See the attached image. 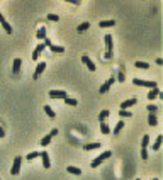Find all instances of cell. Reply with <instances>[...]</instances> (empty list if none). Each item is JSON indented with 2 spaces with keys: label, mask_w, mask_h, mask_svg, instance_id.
<instances>
[{
  "label": "cell",
  "mask_w": 163,
  "mask_h": 180,
  "mask_svg": "<svg viewBox=\"0 0 163 180\" xmlns=\"http://www.w3.org/2000/svg\"><path fill=\"white\" fill-rule=\"evenodd\" d=\"M104 41H105V48H107V51H105V60H109V58H112V36L105 34L104 36Z\"/></svg>",
  "instance_id": "1"
},
{
  "label": "cell",
  "mask_w": 163,
  "mask_h": 180,
  "mask_svg": "<svg viewBox=\"0 0 163 180\" xmlns=\"http://www.w3.org/2000/svg\"><path fill=\"white\" fill-rule=\"evenodd\" d=\"M110 155H112V153L110 151H104L100 155V156H97V158L95 160H92V163H90V166H92V168H97V166L100 165L102 161H104V160H107V158H110Z\"/></svg>",
  "instance_id": "2"
},
{
  "label": "cell",
  "mask_w": 163,
  "mask_h": 180,
  "mask_svg": "<svg viewBox=\"0 0 163 180\" xmlns=\"http://www.w3.org/2000/svg\"><path fill=\"white\" fill-rule=\"evenodd\" d=\"M134 85H139V87H148V89H156V82L153 80H141V78H134L133 80Z\"/></svg>",
  "instance_id": "3"
},
{
  "label": "cell",
  "mask_w": 163,
  "mask_h": 180,
  "mask_svg": "<svg viewBox=\"0 0 163 180\" xmlns=\"http://www.w3.org/2000/svg\"><path fill=\"white\" fill-rule=\"evenodd\" d=\"M20 163H22V158H20V156H15V160H14V165H12V168H10V175H19V172H20Z\"/></svg>",
  "instance_id": "4"
},
{
  "label": "cell",
  "mask_w": 163,
  "mask_h": 180,
  "mask_svg": "<svg viewBox=\"0 0 163 180\" xmlns=\"http://www.w3.org/2000/svg\"><path fill=\"white\" fill-rule=\"evenodd\" d=\"M56 134H58V129H53V131L49 132V134H46L44 138L41 139V146H48L49 143H51V139H53Z\"/></svg>",
  "instance_id": "5"
},
{
  "label": "cell",
  "mask_w": 163,
  "mask_h": 180,
  "mask_svg": "<svg viewBox=\"0 0 163 180\" xmlns=\"http://www.w3.org/2000/svg\"><path fill=\"white\" fill-rule=\"evenodd\" d=\"M44 70H46V63H44V61L38 63V65H36V71H34V75H32L34 80H38V78L43 75V71H44Z\"/></svg>",
  "instance_id": "6"
},
{
  "label": "cell",
  "mask_w": 163,
  "mask_h": 180,
  "mask_svg": "<svg viewBox=\"0 0 163 180\" xmlns=\"http://www.w3.org/2000/svg\"><path fill=\"white\" fill-rule=\"evenodd\" d=\"M49 97L51 99H63V100H65L68 95H66L65 90H51V92H49Z\"/></svg>",
  "instance_id": "7"
},
{
  "label": "cell",
  "mask_w": 163,
  "mask_h": 180,
  "mask_svg": "<svg viewBox=\"0 0 163 180\" xmlns=\"http://www.w3.org/2000/svg\"><path fill=\"white\" fill-rule=\"evenodd\" d=\"M115 82V78H112V76H110V78H109L107 82L104 83V85H102L100 89H99V94H107L109 92V89H110V87H112V83Z\"/></svg>",
  "instance_id": "8"
},
{
  "label": "cell",
  "mask_w": 163,
  "mask_h": 180,
  "mask_svg": "<svg viewBox=\"0 0 163 180\" xmlns=\"http://www.w3.org/2000/svg\"><path fill=\"white\" fill-rule=\"evenodd\" d=\"M44 48H46V44H44V42L38 44V46H36V49H34V53L31 55V58H32V60H38V58L41 56V53L44 51Z\"/></svg>",
  "instance_id": "9"
},
{
  "label": "cell",
  "mask_w": 163,
  "mask_h": 180,
  "mask_svg": "<svg viewBox=\"0 0 163 180\" xmlns=\"http://www.w3.org/2000/svg\"><path fill=\"white\" fill-rule=\"evenodd\" d=\"M82 61H83L85 65H87V68L90 70V71H95V70H97V66H95V63L92 61V60H90L88 56H83V58H82Z\"/></svg>",
  "instance_id": "10"
},
{
  "label": "cell",
  "mask_w": 163,
  "mask_h": 180,
  "mask_svg": "<svg viewBox=\"0 0 163 180\" xmlns=\"http://www.w3.org/2000/svg\"><path fill=\"white\" fill-rule=\"evenodd\" d=\"M39 156L43 158V166H44V168H49V166H51V161H49V155H48L46 151H43V153H39Z\"/></svg>",
  "instance_id": "11"
},
{
  "label": "cell",
  "mask_w": 163,
  "mask_h": 180,
  "mask_svg": "<svg viewBox=\"0 0 163 180\" xmlns=\"http://www.w3.org/2000/svg\"><path fill=\"white\" fill-rule=\"evenodd\" d=\"M0 24L4 26V29H5V32H9V34L12 32V26H10V24H9V22L5 21V17L2 15V12H0Z\"/></svg>",
  "instance_id": "12"
},
{
  "label": "cell",
  "mask_w": 163,
  "mask_h": 180,
  "mask_svg": "<svg viewBox=\"0 0 163 180\" xmlns=\"http://www.w3.org/2000/svg\"><path fill=\"white\" fill-rule=\"evenodd\" d=\"M136 104H138V99H128V100H124L121 104V109L124 111L126 107H131V105H136Z\"/></svg>",
  "instance_id": "13"
},
{
  "label": "cell",
  "mask_w": 163,
  "mask_h": 180,
  "mask_svg": "<svg viewBox=\"0 0 163 180\" xmlns=\"http://www.w3.org/2000/svg\"><path fill=\"white\" fill-rule=\"evenodd\" d=\"M20 65H22V60H20V58H15V60H14V65H12L14 73H19L20 71Z\"/></svg>",
  "instance_id": "14"
},
{
  "label": "cell",
  "mask_w": 163,
  "mask_h": 180,
  "mask_svg": "<svg viewBox=\"0 0 163 180\" xmlns=\"http://www.w3.org/2000/svg\"><path fill=\"white\" fill-rule=\"evenodd\" d=\"M112 26H115V21H100L99 22V27H102V29H105V27H112Z\"/></svg>",
  "instance_id": "15"
},
{
  "label": "cell",
  "mask_w": 163,
  "mask_h": 180,
  "mask_svg": "<svg viewBox=\"0 0 163 180\" xmlns=\"http://www.w3.org/2000/svg\"><path fill=\"white\" fill-rule=\"evenodd\" d=\"M100 143H90V145H85L83 146V150H85V151H92V150H99V148H100Z\"/></svg>",
  "instance_id": "16"
},
{
  "label": "cell",
  "mask_w": 163,
  "mask_h": 180,
  "mask_svg": "<svg viewBox=\"0 0 163 180\" xmlns=\"http://www.w3.org/2000/svg\"><path fill=\"white\" fill-rule=\"evenodd\" d=\"M158 95H160L158 87H156V89H151V90H149V94H148V100H153V99H156Z\"/></svg>",
  "instance_id": "17"
},
{
  "label": "cell",
  "mask_w": 163,
  "mask_h": 180,
  "mask_svg": "<svg viewBox=\"0 0 163 180\" xmlns=\"http://www.w3.org/2000/svg\"><path fill=\"white\" fill-rule=\"evenodd\" d=\"M162 141H163V136L162 134H160V136H158V138L155 139V143H153V146H151V150H160V146H162Z\"/></svg>",
  "instance_id": "18"
},
{
  "label": "cell",
  "mask_w": 163,
  "mask_h": 180,
  "mask_svg": "<svg viewBox=\"0 0 163 180\" xmlns=\"http://www.w3.org/2000/svg\"><path fill=\"white\" fill-rule=\"evenodd\" d=\"M44 112H46V116H48V117H51V119L56 117V112H54L53 109L49 107V105H44Z\"/></svg>",
  "instance_id": "19"
},
{
  "label": "cell",
  "mask_w": 163,
  "mask_h": 180,
  "mask_svg": "<svg viewBox=\"0 0 163 180\" xmlns=\"http://www.w3.org/2000/svg\"><path fill=\"white\" fill-rule=\"evenodd\" d=\"M36 37H38V39H46V29L39 27L38 29V32H36Z\"/></svg>",
  "instance_id": "20"
},
{
  "label": "cell",
  "mask_w": 163,
  "mask_h": 180,
  "mask_svg": "<svg viewBox=\"0 0 163 180\" xmlns=\"http://www.w3.org/2000/svg\"><path fill=\"white\" fill-rule=\"evenodd\" d=\"M66 170H68V173H71V175H82V170L76 168V166H68Z\"/></svg>",
  "instance_id": "21"
},
{
  "label": "cell",
  "mask_w": 163,
  "mask_h": 180,
  "mask_svg": "<svg viewBox=\"0 0 163 180\" xmlns=\"http://www.w3.org/2000/svg\"><path fill=\"white\" fill-rule=\"evenodd\" d=\"M49 49H51L53 53H65V48H63V46H56V44H51Z\"/></svg>",
  "instance_id": "22"
},
{
  "label": "cell",
  "mask_w": 163,
  "mask_h": 180,
  "mask_svg": "<svg viewBox=\"0 0 163 180\" xmlns=\"http://www.w3.org/2000/svg\"><path fill=\"white\" fill-rule=\"evenodd\" d=\"M134 66H136V68H141V70H148L149 68V65L146 61H136Z\"/></svg>",
  "instance_id": "23"
},
{
  "label": "cell",
  "mask_w": 163,
  "mask_h": 180,
  "mask_svg": "<svg viewBox=\"0 0 163 180\" xmlns=\"http://www.w3.org/2000/svg\"><path fill=\"white\" fill-rule=\"evenodd\" d=\"M122 127H124V121H119V122L115 124V127H114V134H115V136L122 131Z\"/></svg>",
  "instance_id": "24"
},
{
  "label": "cell",
  "mask_w": 163,
  "mask_h": 180,
  "mask_svg": "<svg viewBox=\"0 0 163 180\" xmlns=\"http://www.w3.org/2000/svg\"><path fill=\"white\" fill-rule=\"evenodd\" d=\"M100 131L104 132V134H110V127L107 126V122L104 121V122H100Z\"/></svg>",
  "instance_id": "25"
},
{
  "label": "cell",
  "mask_w": 163,
  "mask_h": 180,
  "mask_svg": "<svg viewBox=\"0 0 163 180\" xmlns=\"http://www.w3.org/2000/svg\"><path fill=\"white\" fill-rule=\"evenodd\" d=\"M148 124L149 126H156V124H158V119H156L155 114H149V116H148Z\"/></svg>",
  "instance_id": "26"
},
{
  "label": "cell",
  "mask_w": 163,
  "mask_h": 180,
  "mask_svg": "<svg viewBox=\"0 0 163 180\" xmlns=\"http://www.w3.org/2000/svg\"><path fill=\"white\" fill-rule=\"evenodd\" d=\"M148 145H149V136H148V134H144V136H143V139H141V146L146 150V148H148Z\"/></svg>",
  "instance_id": "27"
},
{
  "label": "cell",
  "mask_w": 163,
  "mask_h": 180,
  "mask_svg": "<svg viewBox=\"0 0 163 180\" xmlns=\"http://www.w3.org/2000/svg\"><path fill=\"white\" fill-rule=\"evenodd\" d=\"M88 27H90V24H88V22H83V24H80V26L76 27V31H78V32H83V31H87Z\"/></svg>",
  "instance_id": "28"
},
{
  "label": "cell",
  "mask_w": 163,
  "mask_h": 180,
  "mask_svg": "<svg viewBox=\"0 0 163 180\" xmlns=\"http://www.w3.org/2000/svg\"><path fill=\"white\" fill-rule=\"evenodd\" d=\"M107 117H109V111H102L100 114H99V121H100V122H104Z\"/></svg>",
  "instance_id": "29"
},
{
  "label": "cell",
  "mask_w": 163,
  "mask_h": 180,
  "mask_svg": "<svg viewBox=\"0 0 163 180\" xmlns=\"http://www.w3.org/2000/svg\"><path fill=\"white\" fill-rule=\"evenodd\" d=\"M38 156H39V153H38V151L29 153V155H27V161H32V160H36Z\"/></svg>",
  "instance_id": "30"
},
{
  "label": "cell",
  "mask_w": 163,
  "mask_h": 180,
  "mask_svg": "<svg viewBox=\"0 0 163 180\" xmlns=\"http://www.w3.org/2000/svg\"><path fill=\"white\" fill-rule=\"evenodd\" d=\"M48 21H53V22H58L60 21V17L56 14H48Z\"/></svg>",
  "instance_id": "31"
},
{
  "label": "cell",
  "mask_w": 163,
  "mask_h": 180,
  "mask_svg": "<svg viewBox=\"0 0 163 180\" xmlns=\"http://www.w3.org/2000/svg\"><path fill=\"white\" fill-rule=\"evenodd\" d=\"M146 109H148V111H149V114H155V112L158 111V105H153V104H149L148 107H146Z\"/></svg>",
  "instance_id": "32"
},
{
  "label": "cell",
  "mask_w": 163,
  "mask_h": 180,
  "mask_svg": "<svg viewBox=\"0 0 163 180\" xmlns=\"http://www.w3.org/2000/svg\"><path fill=\"white\" fill-rule=\"evenodd\" d=\"M65 102H66V105H76V104H78V102H76L75 99H70V97L65 99Z\"/></svg>",
  "instance_id": "33"
},
{
  "label": "cell",
  "mask_w": 163,
  "mask_h": 180,
  "mask_svg": "<svg viewBox=\"0 0 163 180\" xmlns=\"http://www.w3.org/2000/svg\"><path fill=\"white\" fill-rule=\"evenodd\" d=\"M119 116H121V117H131V112L129 111H122L121 109V111H119Z\"/></svg>",
  "instance_id": "34"
},
{
  "label": "cell",
  "mask_w": 163,
  "mask_h": 180,
  "mask_svg": "<svg viewBox=\"0 0 163 180\" xmlns=\"http://www.w3.org/2000/svg\"><path fill=\"white\" fill-rule=\"evenodd\" d=\"M117 78H119V82H124V78H126V75H124V70H121V71H119Z\"/></svg>",
  "instance_id": "35"
},
{
  "label": "cell",
  "mask_w": 163,
  "mask_h": 180,
  "mask_svg": "<svg viewBox=\"0 0 163 180\" xmlns=\"http://www.w3.org/2000/svg\"><path fill=\"white\" fill-rule=\"evenodd\" d=\"M141 158L143 160H148V150H144V148L141 150Z\"/></svg>",
  "instance_id": "36"
},
{
  "label": "cell",
  "mask_w": 163,
  "mask_h": 180,
  "mask_svg": "<svg viewBox=\"0 0 163 180\" xmlns=\"http://www.w3.org/2000/svg\"><path fill=\"white\" fill-rule=\"evenodd\" d=\"M66 2H70V4H73V5H80V2H78V0H66Z\"/></svg>",
  "instance_id": "37"
},
{
  "label": "cell",
  "mask_w": 163,
  "mask_h": 180,
  "mask_svg": "<svg viewBox=\"0 0 163 180\" xmlns=\"http://www.w3.org/2000/svg\"><path fill=\"white\" fill-rule=\"evenodd\" d=\"M44 44H46V46H51L53 42H51V39H44Z\"/></svg>",
  "instance_id": "38"
},
{
  "label": "cell",
  "mask_w": 163,
  "mask_h": 180,
  "mask_svg": "<svg viewBox=\"0 0 163 180\" xmlns=\"http://www.w3.org/2000/svg\"><path fill=\"white\" fill-rule=\"evenodd\" d=\"M4 136H5V131H4V129L0 127V138H4Z\"/></svg>",
  "instance_id": "39"
},
{
  "label": "cell",
  "mask_w": 163,
  "mask_h": 180,
  "mask_svg": "<svg viewBox=\"0 0 163 180\" xmlns=\"http://www.w3.org/2000/svg\"><path fill=\"white\" fill-rule=\"evenodd\" d=\"M151 180H158V179H151Z\"/></svg>",
  "instance_id": "40"
},
{
  "label": "cell",
  "mask_w": 163,
  "mask_h": 180,
  "mask_svg": "<svg viewBox=\"0 0 163 180\" xmlns=\"http://www.w3.org/2000/svg\"><path fill=\"white\" fill-rule=\"evenodd\" d=\"M136 180H141V179H136Z\"/></svg>",
  "instance_id": "41"
}]
</instances>
